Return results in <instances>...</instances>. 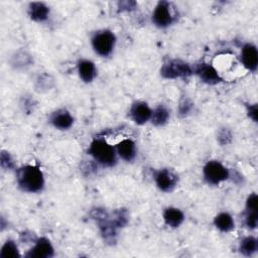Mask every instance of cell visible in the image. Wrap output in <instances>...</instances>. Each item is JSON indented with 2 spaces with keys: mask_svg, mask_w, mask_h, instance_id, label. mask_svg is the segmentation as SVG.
<instances>
[{
  "mask_svg": "<svg viewBox=\"0 0 258 258\" xmlns=\"http://www.w3.org/2000/svg\"><path fill=\"white\" fill-rule=\"evenodd\" d=\"M130 117L138 125H143L146 122L150 121L152 110L151 108L142 101H137L132 104L130 108Z\"/></svg>",
  "mask_w": 258,
  "mask_h": 258,
  "instance_id": "obj_8",
  "label": "cell"
},
{
  "mask_svg": "<svg viewBox=\"0 0 258 258\" xmlns=\"http://www.w3.org/2000/svg\"><path fill=\"white\" fill-rule=\"evenodd\" d=\"M241 61L250 72H255L258 66V50L252 43H246L241 50Z\"/></svg>",
  "mask_w": 258,
  "mask_h": 258,
  "instance_id": "obj_9",
  "label": "cell"
},
{
  "mask_svg": "<svg viewBox=\"0 0 258 258\" xmlns=\"http://www.w3.org/2000/svg\"><path fill=\"white\" fill-rule=\"evenodd\" d=\"M17 184L26 192H38L44 186V176L41 169L35 165H25L17 171Z\"/></svg>",
  "mask_w": 258,
  "mask_h": 258,
  "instance_id": "obj_1",
  "label": "cell"
},
{
  "mask_svg": "<svg viewBox=\"0 0 258 258\" xmlns=\"http://www.w3.org/2000/svg\"><path fill=\"white\" fill-rule=\"evenodd\" d=\"M173 14L170 8V3L159 1L152 13V22L160 28H165L173 22Z\"/></svg>",
  "mask_w": 258,
  "mask_h": 258,
  "instance_id": "obj_5",
  "label": "cell"
},
{
  "mask_svg": "<svg viewBox=\"0 0 258 258\" xmlns=\"http://www.w3.org/2000/svg\"><path fill=\"white\" fill-rule=\"evenodd\" d=\"M203 175L209 184L218 185L230 177V171L220 161L211 160L205 164Z\"/></svg>",
  "mask_w": 258,
  "mask_h": 258,
  "instance_id": "obj_4",
  "label": "cell"
},
{
  "mask_svg": "<svg viewBox=\"0 0 258 258\" xmlns=\"http://www.w3.org/2000/svg\"><path fill=\"white\" fill-rule=\"evenodd\" d=\"M91 42L94 51L100 56L105 57L112 53L116 43V36L112 31L103 29L93 35Z\"/></svg>",
  "mask_w": 258,
  "mask_h": 258,
  "instance_id": "obj_3",
  "label": "cell"
},
{
  "mask_svg": "<svg viewBox=\"0 0 258 258\" xmlns=\"http://www.w3.org/2000/svg\"><path fill=\"white\" fill-rule=\"evenodd\" d=\"M190 67L178 59H172L164 63L161 69V75L167 79H175L181 77H187L191 74Z\"/></svg>",
  "mask_w": 258,
  "mask_h": 258,
  "instance_id": "obj_6",
  "label": "cell"
},
{
  "mask_svg": "<svg viewBox=\"0 0 258 258\" xmlns=\"http://www.w3.org/2000/svg\"><path fill=\"white\" fill-rule=\"evenodd\" d=\"M115 149H116L117 155L127 162L132 161L136 157V153H137L136 145L134 141L131 139L126 138L121 140L119 143H117V145L115 146Z\"/></svg>",
  "mask_w": 258,
  "mask_h": 258,
  "instance_id": "obj_13",
  "label": "cell"
},
{
  "mask_svg": "<svg viewBox=\"0 0 258 258\" xmlns=\"http://www.w3.org/2000/svg\"><path fill=\"white\" fill-rule=\"evenodd\" d=\"M214 225L217 229H219L221 232L228 233L232 231L235 227V222L232 218V216L227 212L219 213L215 219H214Z\"/></svg>",
  "mask_w": 258,
  "mask_h": 258,
  "instance_id": "obj_18",
  "label": "cell"
},
{
  "mask_svg": "<svg viewBox=\"0 0 258 258\" xmlns=\"http://www.w3.org/2000/svg\"><path fill=\"white\" fill-rule=\"evenodd\" d=\"M78 73L83 82L91 83L97 76V69L93 61L89 59H81L78 63Z\"/></svg>",
  "mask_w": 258,
  "mask_h": 258,
  "instance_id": "obj_14",
  "label": "cell"
},
{
  "mask_svg": "<svg viewBox=\"0 0 258 258\" xmlns=\"http://www.w3.org/2000/svg\"><path fill=\"white\" fill-rule=\"evenodd\" d=\"M240 253L244 256H252L257 251V240L253 236H247L240 242Z\"/></svg>",
  "mask_w": 258,
  "mask_h": 258,
  "instance_id": "obj_19",
  "label": "cell"
},
{
  "mask_svg": "<svg viewBox=\"0 0 258 258\" xmlns=\"http://www.w3.org/2000/svg\"><path fill=\"white\" fill-rule=\"evenodd\" d=\"M89 154L99 164L110 167L117 161V153L114 146L102 138L94 139L89 147Z\"/></svg>",
  "mask_w": 258,
  "mask_h": 258,
  "instance_id": "obj_2",
  "label": "cell"
},
{
  "mask_svg": "<svg viewBox=\"0 0 258 258\" xmlns=\"http://www.w3.org/2000/svg\"><path fill=\"white\" fill-rule=\"evenodd\" d=\"M18 247L12 240H7L1 248L0 257L1 258H17L19 257Z\"/></svg>",
  "mask_w": 258,
  "mask_h": 258,
  "instance_id": "obj_21",
  "label": "cell"
},
{
  "mask_svg": "<svg viewBox=\"0 0 258 258\" xmlns=\"http://www.w3.org/2000/svg\"><path fill=\"white\" fill-rule=\"evenodd\" d=\"M257 112H258V109L256 104L250 105V107H248V115L254 122H257Z\"/></svg>",
  "mask_w": 258,
  "mask_h": 258,
  "instance_id": "obj_22",
  "label": "cell"
},
{
  "mask_svg": "<svg viewBox=\"0 0 258 258\" xmlns=\"http://www.w3.org/2000/svg\"><path fill=\"white\" fill-rule=\"evenodd\" d=\"M28 13L32 20L37 22H42L46 20L49 15V8L44 3L33 2L29 4Z\"/></svg>",
  "mask_w": 258,
  "mask_h": 258,
  "instance_id": "obj_17",
  "label": "cell"
},
{
  "mask_svg": "<svg viewBox=\"0 0 258 258\" xmlns=\"http://www.w3.org/2000/svg\"><path fill=\"white\" fill-rule=\"evenodd\" d=\"M154 180L156 183V186L164 191L168 192L171 191L177 184V175L168 168H162L156 171L154 175Z\"/></svg>",
  "mask_w": 258,
  "mask_h": 258,
  "instance_id": "obj_7",
  "label": "cell"
},
{
  "mask_svg": "<svg viewBox=\"0 0 258 258\" xmlns=\"http://www.w3.org/2000/svg\"><path fill=\"white\" fill-rule=\"evenodd\" d=\"M169 118V112L163 106H158L154 110H152V115L150 121L155 126H162L164 125Z\"/></svg>",
  "mask_w": 258,
  "mask_h": 258,
  "instance_id": "obj_20",
  "label": "cell"
},
{
  "mask_svg": "<svg viewBox=\"0 0 258 258\" xmlns=\"http://www.w3.org/2000/svg\"><path fill=\"white\" fill-rule=\"evenodd\" d=\"M196 72L200 79L206 84L216 85L222 81L216 69L210 64H201Z\"/></svg>",
  "mask_w": 258,
  "mask_h": 258,
  "instance_id": "obj_15",
  "label": "cell"
},
{
  "mask_svg": "<svg viewBox=\"0 0 258 258\" xmlns=\"http://www.w3.org/2000/svg\"><path fill=\"white\" fill-rule=\"evenodd\" d=\"M162 217H163L164 223L170 228L179 227L184 220L183 213L179 209L173 208V207L166 208L163 212Z\"/></svg>",
  "mask_w": 258,
  "mask_h": 258,
  "instance_id": "obj_16",
  "label": "cell"
},
{
  "mask_svg": "<svg viewBox=\"0 0 258 258\" xmlns=\"http://www.w3.org/2000/svg\"><path fill=\"white\" fill-rule=\"evenodd\" d=\"M54 254L53 247L47 238H39L26 256L34 258H49Z\"/></svg>",
  "mask_w": 258,
  "mask_h": 258,
  "instance_id": "obj_10",
  "label": "cell"
},
{
  "mask_svg": "<svg viewBox=\"0 0 258 258\" xmlns=\"http://www.w3.org/2000/svg\"><path fill=\"white\" fill-rule=\"evenodd\" d=\"M257 203H258V198L255 192L251 194L246 201L245 224L251 230H253L257 227V222H258Z\"/></svg>",
  "mask_w": 258,
  "mask_h": 258,
  "instance_id": "obj_11",
  "label": "cell"
},
{
  "mask_svg": "<svg viewBox=\"0 0 258 258\" xmlns=\"http://www.w3.org/2000/svg\"><path fill=\"white\" fill-rule=\"evenodd\" d=\"M50 123L58 130H68L74 123V118L66 109H59L53 112L50 116Z\"/></svg>",
  "mask_w": 258,
  "mask_h": 258,
  "instance_id": "obj_12",
  "label": "cell"
}]
</instances>
